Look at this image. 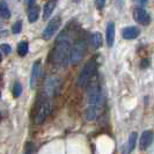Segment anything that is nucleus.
Segmentation results:
<instances>
[{
	"mask_svg": "<svg viewBox=\"0 0 154 154\" xmlns=\"http://www.w3.org/2000/svg\"><path fill=\"white\" fill-rule=\"evenodd\" d=\"M50 112H51V102H50V100H42L38 109H37V112L35 115V123L42 124L45 121V118L49 116Z\"/></svg>",
	"mask_w": 154,
	"mask_h": 154,
	"instance_id": "obj_7",
	"label": "nucleus"
},
{
	"mask_svg": "<svg viewBox=\"0 0 154 154\" xmlns=\"http://www.w3.org/2000/svg\"><path fill=\"white\" fill-rule=\"evenodd\" d=\"M0 15L5 20H8L11 17V12H9V8L7 6V2L5 0H0Z\"/></svg>",
	"mask_w": 154,
	"mask_h": 154,
	"instance_id": "obj_16",
	"label": "nucleus"
},
{
	"mask_svg": "<svg viewBox=\"0 0 154 154\" xmlns=\"http://www.w3.org/2000/svg\"><path fill=\"white\" fill-rule=\"evenodd\" d=\"M137 132H131L129 136V140H128V152L131 153L132 151L134 149L136 144H137Z\"/></svg>",
	"mask_w": 154,
	"mask_h": 154,
	"instance_id": "obj_17",
	"label": "nucleus"
},
{
	"mask_svg": "<svg viewBox=\"0 0 154 154\" xmlns=\"http://www.w3.org/2000/svg\"><path fill=\"white\" fill-rule=\"evenodd\" d=\"M139 34H140L139 28L133 27V26L125 27V28H123V30H122V36H123V38L128 39V41L137 38V37L139 36Z\"/></svg>",
	"mask_w": 154,
	"mask_h": 154,
	"instance_id": "obj_12",
	"label": "nucleus"
},
{
	"mask_svg": "<svg viewBox=\"0 0 154 154\" xmlns=\"http://www.w3.org/2000/svg\"><path fill=\"white\" fill-rule=\"evenodd\" d=\"M22 31V21L21 20H19V21H16L13 26H12V32L16 35V34H20Z\"/></svg>",
	"mask_w": 154,
	"mask_h": 154,
	"instance_id": "obj_20",
	"label": "nucleus"
},
{
	"mask_svg": "<svg viewBox=\"0 0 154 154\" xmlns=\"http://www.w3.org/2000/svg\"><path fill=\"white\" fill-rule=\"evenodd\" d=\"M86 50H87V44H86L85 39H78L77 42L73 44V46L69 49L66 64H69V65H75V64H78L84 58V56L86 54Z\"/></svg>",
	"mask_w": 154,
	"mask_h": 154,
	"instance_id": "obj_4",
	"label": "nucleus"
},
{
	"mask_svg": "<svg viewBox=\"0 0 154 154\" xmlns=\"http://www.w3.org/2000/svg\"><path fill=\"white\" fill-rule=\"evenodd\" d=\"M27 15H28V20H29L30 23L36 22L38 20V16H39V7L37 5H34V6L28 7Z\"/></svg>",
	"mask_w": 154,
	"mask_h": 154,
	"instance_id": "obj_15",
	"label": "nucleus"
},
{
	"mask_svg": "<svg viewBox=\"0 0 154 154\" xmlns=\"http://www.w3.org/2000/svg\"><path fill=\"white\" fill-rule=\"evenodd\" d=\"M60 24H62V19L59 16H56L54 19H51L42 32V38L44 41H49L56 34V31L59 29Z\"/></svg>",
	"mask_w": 154,
	"mask_h": 154,
	"instance_id": "obj_6",
	"label": "nucleus"
},
{
	"mask_svg": "<svg viewBox=\"0 0 154 154\" xmlns=\"http://www.w3.org/2000/svg\"><path fill=\"white\" fill-rule=\"evenodd\" d=\"M154 140V133L151 130H146L141 133L140 136V141H139V147L141 151H145L152 145Z\"/></svg>",
	"mask_w": 154,
	"mask_h": 154,
	"instance_id": "obj_9",
	"label": "nucleus"
},
{
	"mask_svg": "<svg viewBox=\"0 0 154 154\" xmlns=\"http://www.w3.org/2000/svg\"><path fill=\"white\" fill-rule=\"evenodd\" d=\"M106 101V92L100 78H92L87 84V102L88 107L96 109H103Z\"/></svg>",
	"mask_w": 154,
	"mask_h": 154,
	"instance_id": "obj_1",
	"label": "nucleus"
},
{
	"mask_svg": "<svg viewBox=\"0 0 154 154\" xmlns=\"http://www.w3.org/2000/svg\"><path fill=\"white\" fill-rule=\"evenodd\" d=\"M103 44V36H102V34L99 32V31H96V32H93L92 35H91V37H89V45L92 49L94 50H97V49H100L101 46Z\"/></svg>",
	"mask_w": 154,
	"mask_h": 154,
	"instance_id": "obj_13",
	"label": "nucleus"
},
{
	"mask_svg": "<svg viewBox=\"0 0 154 154\" xmlns=\"http://www.w3.org/2000/svg\"><path fill=\"white\" fill-rule=\"evenodd\" d=\"M1 60H2V56H1V54H0V63H1Z\"/></svg>",
	"mask_w": 154,
	"mask_h": 154,
	"instance_id": "obj_27",
	"label": "nucleus"
},
{
	"mask_svg": "<svg viewBox=\"0 0 154 154\" xmlns=\"http://www.w3.org/2000/svg\"><path fill=\"white\" fill-rule=\"evenodd\" d=\"M0 50H1L4 54H9L12 52V46L9 45V44H6V43H2V44H0Z\"/></svg>",
	"mask_w": 154,
	"mask_h": 154,
	"instance_id": "obj_21",
	"label": "nucleus"
},
{
	"mask_svg": "<svg viewBox=\"0 0 154 154\" xmlns=\"http://www.w3.org/2000/svg\"><path fill=\"white\" fill-rule=\"evenodd\" d=\"M94 4L97 9H103L106 6V0H94Z\"/></svg>",
	"mask_w": 154,
	"mask_h": 154,
	"instance_id": "obj_22",
	"label": "nucleus"
},
{
	"mask_svg": "<svg viewBox=\"0 0 154 154\" xmlns=\"http://www.w3.org/2000/svg\"><path fill=\"white\" fill-rule=\"evenodd\" d=\"M0 96H1V93H0Z\"/></svg>",
	"mask_w": 154,
	"mask_h": 154,
	"instance_id": "obj_31",
	"label": "nucleus"
},
{
	"mask_svg": "<svg viewBox=\"0 0 154 154\" xmlns=\"http://www.w3.org/2000/svg\"><path fill=\"white\" fill-rule=\"evenodd\" d=\"M137 4H140V5H145L148 0H134Z\"/></svg>",
	"mask_w": 154,
	"mask_h": 154,
	"instance_id": "obj_26",
	"label": "nucleus"
},
{
	"mask_svg": "<svg viewBox=\"0 0 154 154\" xmlns=\"http://www.w3.org/2000/svg\"><path fill=\"white\" fill-rule=\"evenodd\" d=\"M39 75H41V60H36L32 65V69H31V77H30V88L34 89L37 82H38Z\"/></svg>",
	"mask_w": 154,
	"mask_h": 154,
	"instance_id": "obj_10",
	"label": "nucleus"
},
{
	"mask_svg": "<svg viewBox=\"0 0 154 154\" xmlns=\"http://www.w3.org/2000/svg\"><path fill=\"white\" fill-rule=\"evenodd\" d=\"M99 66V62H97V58L96 57H93L91 58L88 62L85 64L84 69H81L80 74L77 79V85L79 87H85L87 86V84L89 82V80L94 77L96 69Z\"/></svg>",
	"mask_w": 154,
	"mask_h": 154,
	"instance_id": "obj_3",
	"label": "nucleus"
},
{
	"mask_svg": "<svg viewBox=\"0 0 154 154\" xmlns=\"http://www.w3.org/2000/svg\"><path fill=\"white\" fill-rule=\"evenodd\" d=\"M57 1L58 0H48V2L44 6V9H43V20H48L51 16L54 9L57 6Z\"/></svg>",
	"mask_w": 154,
	"mask_h": 154,
	"instance_id": "obj_14",
	"label": "nucleus"
},
{
	"mask_svg": "<svg viewBox=\"0 0 154 154\" xmlns=\"http://www.w3.org/2000/svg\"><path fill=\"white\" fill-rule=\"evenodd\" d=\"M35 2H36V0H27V4H28V7H30V6H34V5H36Z\"/></svg>",
	"mask_w": 154,
	"mask_h": 154,
	"instance_id": "obj_25",
	"label": "nucleus"
},
{
	"mask_svg": "<svg viewBox=\"0 0 154 154\" xmlns=\"http://www.w3.org/2000/svg\"><path fill=\"white\" fill-rule=\"evenodd\" d=\"M0 121H1V112H0Z\"/></svg>",
	"mask_w": 154,
	"mask_h": 154,
	"instance_id": "obj_30",
	"label": "nucleus"
},
{
	"mask_svg": "<svg viewBox=\"0 0 154 154\" xmlns=\"http://www.w3.org/2000/svg\"><path fill=\"white\" fill-rule=\"evenodd\" d=\"M72 1H73V2H79L80 0H72Z\"/></svg>",
	"mask_w": 154,
	"mask_h": 154,
	"instance_id": "obj_28",
	"label": "nucleus"
},
{
	"mask_svg": "<svg viewBox=\"0 0 154 154\" xmlns=\"http://www.w3.org/2000/svg\"><path fill=\"white\" fill-rule=\"evenodd\" d=\"M21 94H22V86L19 81H16L13 86V95H14V97H19Z\"/></svg>",
	"mask_w": 154,
	"mask_h": 154,
	"instance_id": "obj_19",
	"label": "nucleus"
},
{
	"mask_svg": "<svg viewBox=\"0 0 154 154\" xmlns=\"http://www.w3.org/2000/svg\"><path fill=\"white\" fill-rule=\"evenodd\" d=\"M28 51H29V44H28V42L22 41V42H20L17 44V54L19 56L24 57L26 54H28Z\"/></svg>",
	"mask_w": 154,
	"mask_h": 154,
	"instance_id": "obj_18",
	"label": "nucleus"
},
{
	"mask_svg": "<svg viewBox=\"0 0 154 154\" xmlns=\"http://www.w3.org/2000/svg\"><path fill=\"white\" fill-rule=\"evenodd\" d=\"M31 153H32V144L31 143H27V145H26V154Z\"/></svg>",
	"mask_w": 154,
	"mask_h": 154,
	"instance_id": "obj_23",
	"label": "nucleus"
},
{
	"mask_svg": "<svg viewBox=\"0 0 154 154\" xmlns=\"http://www.w3.org/2000/svg\"><path fill=\"white\" fill-rule=\"evenodd\" d=\"M148 65H149L148 59H143L141 63H140V67H141V69H146V67H148Z\"/></svg>",
	"mask_w": 154,
	"mask_h": 154,
	"instance_id": "obj_24",
	"label": "nucleus"
},
{
	"mask_svg": "<svg viewBox=\"0 0 154 154\" xmlns=\"http://www.w3.org/2000/svg\"><path fill=\"white\" fill-rule=\"evenodd\" d=\"M69 49H71V36L67 34V31H64L58 36L54 49L51 51V54H50L51 63L57 65L66 64Z\"/></svg>",
	"mask_w": 154,
	"mask_h": 154,
	"instance_id": "obj_2",
	"label": "nucleus"
},
{
	"mask_svg": "<svg viewBox=\"0 0 154 154\" xmlns=\"http://www.w3.org/2000/svg\"><path fill=\"white\" fill-rule=\"evenodd\" d=\"M60 88V80L57 77H49L44 82L42 91V100H50L57 95Z\"/></svg>",
	"mask_w": 154,
	"mask_h": 154,
	"instance_id": "obj_5",
	"label": "nucleus"
},
{
	"mask_svg": "<svg viewBox=\"0 0 154 154\" xmlns=\"http://www.w3.org/2000/svg\"><path fill=\"white\" fill-rule=\"evenodd\" d=\"M115 36H116V26L115 22L110 21L107 24V32H106V41H107V44L109 48L114 45V42H115Z\"/></svg>",
	"mask_w": 154,
	"mask_h": 154,
	"instance_id": "obj_11",
	"label": "nucleus"
},
{
	"mask_svg": "<svg viewBox=\"0 0 154 154\" xmlns=\"http://www.w3.org/2000/svg\"><path fill=\"white\" fill-rule=\"evenodd\" d=\"M1 28H2V23L0 22V29H1Z\"/></svg>",
	"mask_w": 154,
	"mask_h": 154,
	"instance_id": "obj_29",
	"label": "nucleus"
},
{
	"mask_svg": "<svg viewBox=\"0 0 154 154\" xmlns=\"http://www.w3.org/2000/svg\"><path fill=\"white\" fill-rule=\"evenodd\" d=\"M132 15H133V19L137 22L143 24V26H147L148 23L151 22V16L148 14V12H147L146 9H144V8L138 7L136 8V9H133Z\"/></svg>",
	"mask_w": 154,
	"mask_h": 154,
	"instance_id": "obj_8",
	"label": "nucleus"
}]
</instances>
